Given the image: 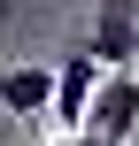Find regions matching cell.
I'll return each instance as SVG.
<instances>
[{
  "label": "cell",
  "mask_w": 139,
  "mask_h": 146,
  "mask_svg": "<svg viewBox=\"0 0 139 146\" xmlns=\"http://www.w3.org/2000/svg\"><path fill=\"white\" fill-rule=\"evenodd\" d=\"M46 146H108L101 131H62V139H46Z\"/></svg>",
  "instance_id": "cell-5"
},
{
  "label": "cell",
  "mask_w": 139,
  "mask_h": 146,
  "mask_svg": "<svg viewBox=\"0 0 139 146\" xmlns=\"http://www.w3.org/2000/svg\"><path fill=\"white\" fill-rule=\"evenodd\" d=\"M85 46L101 54V69H139V0H101Z\"/></svg>",
  "instance_id": "cell-3"
},
{
  "label": "cell",
  "mask_w": 139,
  "mask_h": 146,
  "mask_svg": "<svg viewBox=\"0 0 139 146\" xmlns=\"http://www.w3.org/2000/svg\"><path fill=\"white\" fill-rule=\"evenodd\" d=\"M8 123H15V115H8V108H0V146H8Z\"/></svg>",
  "instance_id": "cell-6"
},
{
  "label": "cell",
  "mask_w": 139,
  "mask_h": 146,
  "mask_svg": "<svg viewBox=\"0 0 139 146\" xmlns=\"http://www.w3.org/2000/svg\"><path fill=\"white\" fill-rule=\"evenodd\" d=\"M101 77H108V69H101V54H93V46H77V54H62V62H54V139H62V131H85Z\"/></svg>",
  "instance_id": "cell-1"
},
{
  "label": "cell",
  "mask_w": 139,
  "mask_h": 146,
  "mask_svg": "<svg viewBox=\"0 0 139 146\" xmlns=\"http://www.w3.org/2000/svg\"><path fill=\"white\" fill-rule=\"evenodd\" d=\"M85 131H101L108 146H132V131H139V69H108V77H101Z\"/></svg>",
  "instance_id": "cell-2"
},
{
  "label": "cell",
  "mask_w": 139,
  "mask_h": 146,
  "mask_svg": "<svg viewBox=\"0 0 139 146\" xmlns=\"http://www.w3.org/2000/svg\"><path fill=\"white\" fill-rule=\"evenodd\" d=\"M0 108H8L15 123H39V115H54V69H46V62L0 69Z\"/></svg>",
  "instance_id": "cell-4"
}]
</instances>
